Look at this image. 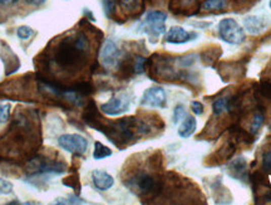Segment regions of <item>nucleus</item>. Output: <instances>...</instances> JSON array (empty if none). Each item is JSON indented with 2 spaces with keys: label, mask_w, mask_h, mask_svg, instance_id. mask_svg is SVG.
Here are the masks:
<instances>
[{
  "label": "nucleus",
  "mask_w": 271,
  "mask_h": 205,
  "mask_svg": "<svg viewBox=\"0 0 271 205\" xmlns=\"http://www.w3.org/2000/svg\"><path fill=\"white\" fill-rule=\"evenodd\" d=\"M34 34V30L31 29L30 27H27V25H22L17 29V36L18 38L23 39V41H27V39L30 38Z\"/></svg>",
  "instance_id": "27"
},
{
  "label": "nucleus",
  "mask_w": 271,
  "mask_h": 205,
  "mask_svg": "<svg viewBox=\"0 0 271 205\" xmlns=\"http://www.w3.org/2000/svg\"><path fill=\"white\" fill-rule=\"evenodd\" d=\"M221 56V48L215 46L214 48H209L201 53V60L206 65H212Z\"/></svg>",
  "instance_id": "19"
},
{
  "label": "nucleus",
  "mask_w": 271,
  "mask_h": 205,
  "mask_svg": "<svg viewBox=\"0 0 271 205\" xmlns=\"http://www.w3.org/2000/svg\"><path fill=\"white\" fill-rule=\"evenodd\" d=\"M63 185L68 186V188L74 189L77 193H80V190H81L80 175H78L77 173H73V174H70L69 176H68V178H65L64 180H63Z\"/></svg>",
  "instance_id": "25"
},
{
  "label": "nucleus",
  "mask_w": 271,
  "mask_h": 205,
  "mask_svg": "<svg viewBox=\"0 0 271 205\" xmlns=\"http://www.w3.org/2000/svg\"><path fill=\"white\" fill-rule=\"evenodd\" d=\"M123 13L128 17H139L144 10V0H118Z\"/></svg>",
  "instance_id": "15"
},
{
  "label": "nucleus",
  "mask_w": 271,
  "mask_h": 205,
  "mask_svg": "<svg viewBox=\"0 0 271 205\" xmlns=\"http://www.w3.org/2000/svg\"><path fill=\"white\" fill-rule=\"evenodd\" d=\"M230 133H231V139H233L231 141H233L235 145H238V144H246V145H250V144L254 143L255 139L254 133H251L250 131L240 127L239 125L231 126Z\"/></svg>",
  "instance_id": "14"
},
{
  "label": "nucleus",
  "mask_w": 271,
  "mask_h": 205,
  "mask_svg": "<svg viewBox=\"0 0 271 205\" xmlns=\"http://www.w3.org/2000/svg\"><path fill=\"white\" fill-rule=\"evenodd\" d=\"M262 166L267 174H271V151H266L262 156Z\"/></svg>",
  "instance_id": "30"
},
{
  "label": "nucleus",
  "mask_w": 271,
  "mask_h": 205,
  "mask_svg": "<svg viewBox=\"0 0 271 205\" xmlns=\"http://www.w3.org/2000/svg\"><path fill=\"white\" fill-rule=\"evenodd\" d=\"M226 0H205L201 8H204V10H221L226 8Z\"/></svg>",
  "instance_id": "24"
},
{
  "label": "nucleus",
  "mask_w": 271,
  "mask_h": 205,
  "mask_svg": "<svg viewBox=\"0 0 271 205\" xmlns=\"http://www.w3.org/2000/svg\"><path fill=\"white\" fill-rule=\"evenodd\" d=\"M58 145L75 156H82L88 149V141L78 133H64L58 139Z\"/></svg>",
  "instance_id": "6"
},
{
  "label": "nucleus",
  "mask_w": 271,
  "mask_h": 205,
  "mask_svg": "<svg viewBox=\"0 0 271 205\" xmlns=\"http://www.w3.org/2000/svg\"><path fill=\"white\" fill-rule=\"evenodd\" d=\"M166 92L162 87H149L144 91L142 96L141 105L144 107H152V109H162L166 106Z\"/></svg>",
  "instance_id": "9"
},
{
  "label": "nucleus",
  "mask_w": 271,
  "mask_h": 205,
  "mask_svg": "<svg viewBox=\"0 0 271 205\" xmlns=\"http://www.w3.org/2000/svg\"><path fill=\"white\" fill-rule=\"evenodd\" d=\"M10 118V105H0V123L8 122Z\"/></svg>",
  "instance_id": "29"
},
{
  "label": "nucleus",
  "mask_w": 271,
  "mask_h": 205,
  "mask_svg": "<svg viewBox=\"0 0 271 205\" xmlns=\"http://www.w3.org/2000/svg\"><path fill=\"white\" fill-rule=\"evenodd\" d=\"M130 106L131 99L128 94H120V96L112 97L108 102L102 105L99 110L102 114L107 115V116H118V115L128 111Z\"/></svg>",
  "instance_id": "8"
},
{
  "label": "nucleus",
  "mask_w": 271,
  "mask_h": 205,
  "mask_svg": "<svg viewBox=\"0 0 271 205\" xmlns=\"http://www.w3.org/2000/svg\"><path fill=\"white\" fill-rule=\"evenodd\" d=\"M218 33L221 39L228 44H240L245 41V31L235 19L226 18L218 24Z\"/></svg>",
  "instance_id": "5"
},
{
  "label": "nucleus",
  "mask_w": 271,
  "mask_h": 205,
  "mask_svg": "<svg viewBox=\"0 0 271 205\" xmlns=\"http://www.w3.org/2000/svg\"><path fill=\"white\" fill-rule=\"evenodd\" d=\"M196 127H197L196 118L192 116H186L183 122L181 123L180 128H178V135L183 139L190 138V136H192V133L196 131Z\"/></svg>",
  "instance_id": "18"
},
{
  "label": "nucleus",
  "mask_w": 271,
  "mask_h": 205,
  "mask_svg": "<svg viewBox=\"0 0 271 205\" xmlns=\"http://www.w3.org/2000/svg\"><path fill=\"white\" fill-rule=\"evenodd\" d=\"M126 186L143 200H153L163 191L165 181L160 175L138 172L126 181Z\"/></svg>",
  "instance_id": "2"
},
{
  "label": "nucleus",
  "mask_w": 271,
  "mask_h": 205,
  "mask_svg": "<svg viewBox=\"0 0 271 205\" xmlns=\"http://www.w3.org/2000/svg\"><path fill=\"white\" fill-rule=\"evenodd\" d=\"M166 19L167 15L161 10H151L146 14V18L142 22L141 29L148 34L151 38H157L166 31Z\"/></svg>",
  "instance_id": "4"
},
{
  "label": "nucleus",
  "mask_w": 271,
  "mask_h": 205,
  "mask_svg": "<svg viewBox=\"0 0 271 205\" xmlns=\"http://www.w3.org/2000/svg\"><path fill=\"white\" fill-rule=\"evenodd\" d=\"M91 39L83 29L77 30L64 38L55 39L43 54L44 60L36 57L39 65H46L47 71L52 64L60 71H77L83 68L88 60Z\"/></svg>",
  "instance_id": "1"
},
{
  "label": "nucleus",
  "mask_w": 271,
  "mask_h": 205,
  "mask_svg": "<svg viewBox=\"0 0 271 205\" xmlns=\"http://www.w3.org/2000/svg\"><path fill=\"white\" fill-rule=\"evenodd\" d=\"M227 104H228L227 97H221V98L216 99V101L212 104V112H214L215 116H221L223 112L227 111Z\"/></svg>",
  "instance_id": "22"
},
{
  "label": "nucleus",
  "mask_w": 271,
  "mask_h": 205,
  "mask_svg": "<svg viewBox=\"0 0 271 205\" xmlns=\"http://www.w3.org/2000/svg\"><path fill=\"white\" fill-rule=\"evenodd\" d=\"M196 33H190L181 27H172L166 33V42L172 44H183L192 41V38H196Z\"/></svg>",
  "instance_id": "11"
},
{
  "label": "nucleus",
  "mask_w": 271,
  "mask_h": 205,
  "mask_svg": "<svg viewBox=\"0 0 271 205\" xmlns=\"http://www.w3.org/2000/svg\"><path fill=\"white\" fill-rule=\"evenodd\" d=\"M264 121H265L264 111H262V109H260L259 107V111L255 112L254 116H252L251 123H250V132L255 135V133L260 130V127L262 126Z\"/></svg>",
  "instance_id": "20"
},
{
  "label": "nucleus",
  "mask_w": 271,
  "mask_h": 205,
  "mask_svg": "<svg viewBox=\"0 0 271 205\" xmlns=\"http://www.w3.org/2000/svg\"><path fill=\"white\" fill-rule=\"evenodd\" d=\"M245 29L251 34H259L265 29V22L259 17H247L244 20Z\"/></svg>",
  "instance_id": "17"
},
{
  "label": "nucleus",
  "mask_w": 271,
  "mask_h": 205,
  "mask_svg": "<svg viewBox=\"0 0 271 205\" xmlns=\"http://www.w3.org/2000/svg\"><path fill=\"white\" fill-rule=\"evenodd\" d=\"M112 155V150L109 149V147L104 146L103 144L99 143V141H97L96 144H94V151H93V157L96 160H102V159H106V157H108Z\"/></svg>",
  "instance_id": "21"
},
{
  "label": "nucleus",
  "mask_w": 271,
  "mask_h": 205,
  "mask_svg": "<svg viewBox=\"0 0 271 205\" xmlns=\"http://www.w3.org/2000/svg\"><path fill=\"white\" fill-rule=\"evenodd\" d=\"M121 56H122V52L120 51L117 44L108 39L102 47L101 53H99V59H101L102 65L106 70H115L121 62Z\"/></svg>",
  "instance_id": "7"
},
{
  "label": "nucleus",
  "mask_w": 271,
  "mask_h": 205,
  "mask_svg": "<svg viewBox=\"0 0 271 205\" xmlns=\"http://www.w3.org/2000/svg\"><path fill=\"white\" fill-rule=\"evenodd\" d=\"M17 3H19V0H0V5L2 7H12V5H15Z\"/></svg>",
  "instance_id": "33"
},
{
  "label": "nucleus",
  "mask_w": 271,
  "mask_h": 205,
  "mask_svg": "<svg viewBox=\"0 0 271 205\" xmlns=\"http://www.w3.org/2000/svg\"><path fill=\"white\" fill-rule=\"evenodd\" d=\"M187 115H186V110L182 105H177L173 110V122L178 123L180 121H182V118H185Z\"/></svg>",
  "instance_id": "28"
},
{
  "label": "nucleus",
  "mask_w": 271,
  "mask_h": 205,
  "mask_svg": "<svg viewBox=\"0 0 271 205\" xmlns=\"http://www.w3.org/2000/svg\"><path fill=\"white\" fill-rule=\"evenodd\" d=\"M204 105L201 104V102H199V101H193V102H191V110H192V112H193L195 115H197V116H200V115H202L204 114Z\"/></svg>",
  "instance_id": "31"
},
{
  "label": "nucleus",
  "mask_w": 271,
  "mask_h": 205,
  "mask_svg": "<svg viewBox=\"0 0 271 205\" xmlns=\"http://www.w3.org/2000/svg\"><path fill=\"white\" fill-rule=\"evenodd\" d=\"M28 5H31V7H39V5L44 4L47 0H24Z\"/></svg>",
  "instance_id": "32"
},
{
  "label": "nucleus",
  "mask_w": 271,
  "mask_h": 205,
  "mask_svg": "<svg viewBox=\"0 0 271 205\" xmlns=\"http://www.w3.org/2000/svg\"><path fill=\"white\" fill-rule=\"evenodd\" d=\"M228 172H230L231 176H234V178L239 179L241 181H246L249 179V175H247V164L243 157L234 160L230 164V166H228Z\"/></svg>",
  "instance_id": "16"
},
{
  "label": "nucleus",
  "mask_w": 271,
  "mask_h": 205,
  "mask_svg": "<svg viewBox=\"0 0 271 205\" xmlns=\"http://www.w3.org/2000/svg\"><path fill=\"white\" fill-rule=\"evenodd\" d=\"M270 8H271V0H270Z\"/></svg>",
  "instance_id": "34"
},
{
  "label": "nucleus",
  "mask_w": 271,
  "mask_h": 205,
  "mask_svg": "<svg viewBox=\"0 0 271 205\" xmlns=\"http://www.w3.org/2000/svg\"><path fill=\"white\" fill-rule=\"evenodd\" d=\"M168 8L173 14L191 17L199 13L201 3L200 0H171Z\"/></svg>",
  "instance_id": "10"
},
{
  "label": "nucleus",
  "mask_w": 271,
  "mask_h": 205,
  "mask_svg": "<svg viewBox=\"0 0 271 205\" xmlns=\"http://www.w3.org/2000/svg\"><path fill=\"white\" fill-rule=\"evenodd\" d=\"M24 172L28 176V181H33L47 176L64 174L67 172V164L62 160L35 154L25 161Z\"/></svg>",
  "instance_id": "3"
},
{
  "label": "nucleus",
  "mask_w": 271,
  "mask_h": 205,
  "mask_svg": "<svg viewBox=\"0 0 271 205\" xmlns=\"http://www.w3.org/2000/svg\"><path fill=\"white\" fill-rule=\"evenodd\" d=\"M13 189H14L13 183H10L7 179L0 178V194L2 195H9L13 193Z\"/></svg>",
  "instance_id": "26"
},
{
  "label": "nucleus",
  "mask_w": 271,
  "mask_h": 205,
  "mask_svg": "<svg viewBox=\"0 0 271 205\" xmlns=\"http://www.w3.org/2000/svg\"><path fill=\"white\" fill-rule=\"evenodd\" d=\"M104 13L109 19H115L117 15V0H102Z\"/></svg>",
  "instance_id": "23"
},
{
  "label": "nucleus",
  "mask_w": 271,
  "mask_h": 205,
  "mask_svg": "<svg viewBox=\"0 0 271 205\" xmlns=\"http://www.w3.org/2000/svg\"><path fill=\"white\" fill-rule=\"evenodd\" d=\"M92 180H93L94 186H96L98 190L106 191L108 190L114 184V179L112 175H109L108 173L102 172V170H94L92 173Z\"/></svg>",
  "instance_id": "13"
},
{
  "label": "nucleus",
  "mask_w": 271,
  "mask_h": 205,
  "mask_svg": "<svg viewBox=\"0 0 271 205\" xmlns=\"http://www.w3.org/2000/svg\"><path fill=\"white\" fill-rule=\"evenodd\" d=\"M3 47H4V48H3V52L0 53V57L3 58V62H4L5 65V75L10 76L19 70L20 62L19 58L13 53V51L7 46V44L3 43Z\"/></svg>",
  "instance_id": "12"
}]
</instances>
